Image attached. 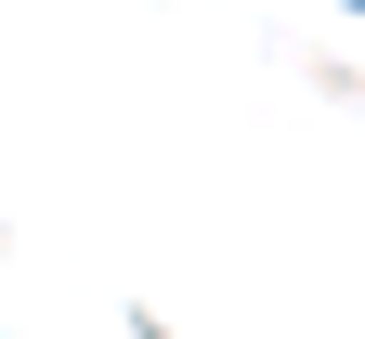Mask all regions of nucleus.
I'll return each instance as SVG.
<instances>
[{
  "label": "nucleus",
  "mask_w": 365,
  "mask_h": 339,
  "mask_svg": "<svg viewBox=\"0 0 365 339\" xmlns=\"http://www.w3.org/2000/svg\"><path fill=\"white\" fill-rule=\"evenodd\" d=\"M339 14H365V0H339Z\"/></svg>",
  "instance_id": "obj_1"
}]
</instances>
